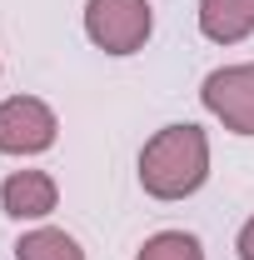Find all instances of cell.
<instances>
[{
	"label": "cell",
	"mask_w": 254,
	"mask_h": 260,
	"mask_svg": "<svg viewBox=\"0 0 254 260\" xmlns=\"http://www.w3.org/2000/svg\"><path fill=\"white\" fill-rule=\"evenodd\" d=\"M209 175V140L199 125H164L140 150V185L155 200H185Z\"/></svg>",
	"instance_id": "cell-1"
},
{
	"label": "cell",
	"mask_w": 254,
	"mask_h": 260,
	"mask_svg": "<svg viewBox=\"0 0 254 260\" xmlns=\"http://www.w3.org/2000/svg\"><path fill=\"white\" fill-rule=\"evenodd\" d=\"M155 30L150 0H90L85 5V35L110 55H135Z\"/></svg>",
	"instance_id": "cell-2"
},
{
	"label": "cell",
	"mask_w": 254,
	"mask_h": 260,
	"mask_svg": "<svg viewBox=\"0 0 254 260\" xmlns=\"http://www.w3.org/2000/svg\"><path fill=\"white\" fill-rule=\"evenodd\" d=\"M55 110L35 95H10L0 100V150L5 155H40L55 145Z\"/></svg>",
	"instance_id": "cell-3"
},
{
	"label": "cell",
	"mask_w": 254,
	"mask_h": 260,
	"mask_svg": "<svg viewBox=\"0 0 254 260\" xmlns=\"http://www.w3.org/2000/svg\"><path fill=\"white\" fill-rule=\"evenodd\" d=\"M204 110L224 120V130L234 135H254V60L249 65H224V70H209L204 75Z\"/></svg>",
	"instance_id": "cell-4"
},
{
	"label": "cell",
	"mask_w": 254,
	"mask_h": 260,
	"mask_svg": "<svg viewBox=\"0 0 254 260\" xmlns=\"http://www.w3.org/2000/svg\"><path fill=\"white\" fill-rule=\"evenodd\" d=\"M55 200H60V190L45 170H15L0 185V205H5L10 220H45L55 210Z\"/></svg>",
	"instance_id": "cell-5"
},
{
	"label": "cell",
	"mask_w": 254,
	"mask_h": 260,
	"mask_svg": "<svg viewBox=\"0 0 254 260\" xmlns=\"http://www.w3.org/2000/svg\"><path fill=\"white\" fill-rule=\"evenodd\" d=\"M199 30L215 45H239L254 35V0H199Z\"/></svg>",
	"instance_id": "cell-6"
},
{
	"label": "cell",
	"mask_w": 254,
	"mask_h": 260,
	"mask_svg": "<svg viewBox=\"0 0 254 260\" xmlns=\"http://www.w3.org/2000/svg\"><path fill=\"white\" fill-rule=\"evenodd\" d=\"M15 260H85V250L65 235V230H25L20 235V245H15Z\"/></svg>",
	"instance_id": "cell-7"
},
{
	"label": "cell",
	"mask_w": 254,
	"mask_h": 260,
	"mask_svg": "<svg viewBox=\"0 0 254 260\" xmlns=\"http://www.w3.org/2000/svg\"><path fill=\"white\" fill-rule=\"evenodd\" d=\"M135 260H204V250H199V240L185 235V230H159V235H150L140 245Z\"/></svg>",
	"instance_id": "cell-8"
},
{
	"label": "cell",
	"mask_w": 254,
	"mask_h": 260,
	"mask_svg": "<svg viewBox=\"0 0 254 260\" xmlns=\"http://www.w3.org/2000/svg\"><path fill=\"white\" fill-rule=\"evenodd\" d=\"M239 260H254V215L244 220V230H239Z\"/></svg>",
	"instance_id": "cell-9"
}]
</instances>
